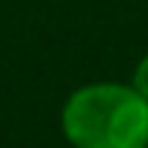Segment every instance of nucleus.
Instances as JSON below:
<instances>
[{
  "mask_svg": "<svg viewBox=\"0 0 148 148\" xmlns=\"http://www.w3.org/2000/svg\"><path fill=\"white\" fill-rule=\"evenodd\" d=\"M60 127L73 148H148V100L133 85H85L64 103Z\"/></svg>",
  "mask_w": 148,
  "mask_h": 148,
  "instance_id": "obj_1",
  "label": "nucleus"
},
{
  "mask_svg": "<svg viewBox=\"0 0 148 148\" xmlns=\"http://www.w3.org/2000/svg\"><path fill=\"white\" fill-rule=\"evenodd\" d=\"M133 88L148 100V55H142V60H139L136 70H133Z\"/></svg>",
  "mask_w": 148,
  "mask_h": 148,
  "instance_id": "obj_2",
  "label": "nucleus"
}]
</instances>
